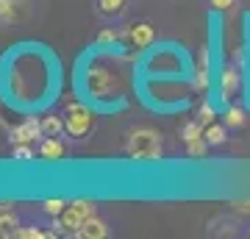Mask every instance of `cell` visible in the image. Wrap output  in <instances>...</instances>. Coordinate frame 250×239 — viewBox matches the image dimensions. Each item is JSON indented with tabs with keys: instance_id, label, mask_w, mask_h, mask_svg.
Listing matches in <instances>:
<instances>
[{
	"instance_id": "6",
	"label": "cell",
	"mask_w": 250,
	"mask_h": 239,
	"mask_svg": "<svg viewBox=\"0 0 250 239\" xmlns=\"http://www.w3.org/2000/svg\"><path fill=\"white\" fill-rule=\"evenodd\" d=\"M125 39L134 44L136 50H142V47H150L153 39H156V31H153L150 22H134V25H128L125 28Z\"/></svg>"
},
{
	"instance_id": "19",
	"label": "cell",
	"mask_w": 250,
	"mask_h": 239,
	"mask_svg": "<svg viewBox=\"0 0 250 239\" xmlns=\"http://www.w3.org/2000/svg\"><path fill=\"white\" fill-rule=\"evenodd\" d=\"M14 159H20V161H31V159H34V151H31L28 145H17V148H14Z\"/></svg>"
},
{
	"instance_id": "8",
	"label": "cell",
	"mask_w": 250,
	"mask_h": 239,
	"mask_svg": "<svg viewBox=\"0 0 250 239\" xmlns=\"http://www.w3.org/2000/svg\"><path fill=\"white\" fill-rule=\"evenodd\" d=\"M28 14V0H0V20L3 22H20Z\"/></svg>"
},
{
	"instance_id": "17",
	"label": "cell",
	"mask_w": 250,
	"mask_h": 239,
	"mask_svg": "<svg viewBox=\"0 0 250 239\" xmlns=\"http://www.w3.org/2000/svg\"><path fill=\"white\" fill-rule=\"evenodd\" d=\"M42 209H45V214H50V217H59V214L67 209V200H62V197H47L45 203H42Z\"/></svg>"
},
{
	"instance_id": "2",
	"label": "cell",
	"mask_w": 250,
	"mask_h": 239,
	"mask_svg": "<svg viewBox=\"0 0 250 239\" xmlns=\"http://www.w3.org/2000/svg\"><path fill=\"white\" fill-rule=\"evenodd\" d=\"M128 156L136 161H153L161 156V136L153 128H136L128 133Z\"/></svg>"
},
{
	"instance_id": "10",
	"label": "cell",
	"mask_w": 250,
	"mask_h": 239,
	"mask_svg": "<svg viewBox=\"0 0 250 239\" xmlns=\"http://www.w3.org/2000/svg\"><path fill=\"white\" fill-rule=\"evenodd\" d=\"M64 153H67V148H64V142L59 136H42V145H39V156L42 159L56 161V159H62Z\"/></svg>"
},
{
	"instance_id": "23",
	"label": "cell",
	"mask_w": 250,
	"mask_h": 239,
	"mask_svg": "<svg viewBox=\"0 0 250 239\" xmlns=\"http://www.w3.org/2000/svg\"><path fill=\"white\" fill-rule=\"evenodd\" d=\"M233 209L242 214H250V200H239V203H233Z\"/></svg>"
},
{
	"instance_id": "18",
	"label": "cell",
	"mask_w": 250,
	"mask_h": 239,
	"mask_svg": "<svg viewBox=\"0 0 250 239\" xmlns=\"http://www.w3.org/2000/svg\"><path fill=\"white\" fill-rule=\"evenodd\" d=\"M197 120H200L203 125H211L214 123V109L208 106V103H203V106L197 109Z\"/></svg>"
},
{
	"instance_id": "1",
	"label": "cell",
	"mask_w": 250,
	"mask_h": 239,
	"mask_svg": "<svg viewBox=\"0 0 250 239\" xmlns=\"http://www.w3.org/2000/svg\"><path fill=\"white\" fill-rule=\"evenodd\" d=\"M83 84H86V92H89L95 100H108L123 92V78L120 72L106 67V64H89L86 72H83Z\"/></svg>"
},
{
	"instance_id": "16",
	"label": "cell",
	"mask_w": 250,
	"mask_h": 239,
	"mask_svg": "<svg viewBox=\"0 0 250 239\" xmlns=\"http://www.w3.org/2000/svg\"><path fill=\"white\" fill-rule=\"evenodd\" d=\"M225 125H231V128H239V125H245V109L239 106H231L228 111H225Z\"/></svg>"
},
{
	"instance_id": "3",
	"label": "cell",
	"mask_w": 250,
	"mask_h": 239,
	"mask_svg": "<svg viewBox=\"0 0 250 239\" xmlns=\"http://www.w3.org/2000/svg\"><path fill=\"white\" fill-rule=\"evenodd\" d=\"M95 200H72V203H67V209H64L59 217H56V228L62 231V234H75V231L83 225V220H89V217H95Z\"/></svg>"
},
{
	"instance_id": "15",
	"label": "cell",
	"mask_w": 250,
	"mask_h": 239,
	"mask_svg": "<svg viewBox=\"0 0 250 239\" xmlns=\"http://www.w3.org/2000/svg\"><path fill=\"white\" fill-rule=\"evenodd\" d=\"M203 136H206L208 145H223V142H225V128H223V125H217V123H211V125H206Z\"/></svg>"
},
{
	"instance_id": "13",
	"label": "cell",
	"mask_w": 250,
	"mask_h": 239,
	"mask_svg": "<svg viewBox=\"0 0 250 239\" xmlns=\"http://www.w3.org/2000/svg\"><path fill=\"white\" fill-rule=\"evenodd\" d=\"M20 220L14 212H0V237H17Z\"/></svg>"
},
{
	"instance_id": "7",
	"label": "cell",
	"mask_w": 250,
	"mask_h": 239,
	"mask_svg": "<svg viewBox=\"0 0 250 239\" xmlns=\"http://www.w3.org/2000/svg\"><path fill=\"white\" fill-rule=\"evenodd\" d=\"M45 133H42V123L34 120V117H28L25 123H20L17 128H11V142H17V145H28V142L34 139H42Z\"/></svg>"
},
{
	"instance_id": "11",
	"label": "cell",
	"mask_w": 250,
	"mask_h": 239,
	"mask_svg": "<svg viewBox=\"0 0 250 239\" xmlns=\"http://www.w3.org/2000/svg\"><path fill=\"white\" fill-rule=\"evenodd\" d=\"M242 78H239V70H233V67H225L223 75H220V92H223V100L233 98L236 95V89H239Z\"/></svg>"
},
{
	"instance_id": "9",
	"label": "cell",
	"mask_w": 250,
	"mask_h": 239,
	"mask_svg": "<svg viewBox=\"0 0 250 239\" xmlns=\"http://www.w3.org/2000/svg\"><path fill=\"white\" fill-rule=\"evenodd\" d=\"M75 237H81V239H106L108 237V225L103 220H98V217H89V220H83V225L75 231Z\"/></svg>"
},
{
	"instance_id": "12",
	"label": "cell",
	"mask_w": 250,
	"mask_h": 239,
	"mask_svg": "<svg viewBox=\"0 0 250 239\" xmlns=\"http://www.w3.org/2000/svg\"><path fill=\"white\" fill-rule=\"evenodd\" d=\"M125 3H128V0H98V14L100 17L114 20L125 11Z\"/></svg>"
},
{
	"instance_id": "22",
	"label": "cell",
	"mask_w": 250,
	"mask_h": 239,
	"mask_svg": "<svg viewBox=\"0 0 250 239\" xmlns=\"http://www.w3.org/2000/svg\"><path fill=\"white\" fill-rule=\"evenodd\" d=\"M233 3H236V0H211V6H214L217 11H228V9H233Z\"/></svg>"
},
{
	"instance_id": "21",
	"label": "cell",
	"mask_w": 250,
	"mask_h": 239,
	"mask_svg": "<svg viewBox=\"0 0 250 239\" xmlns=\"http://www.w3.org/2000/svg\"><path fill=\"white\" fill-rule=\"evenodd\" d=\"M195 87H197V89H206V87H208V70H206V64H203V67H200V70H197Z\"/></svg>"
},
{
	"instance_id": "5",
	"label": "cell",
	"mask_w": 250,
	"mask_h": 239,
	"mask_svg": "<svg viewBox=\"0 0 250 239\" xmlns=\"http://www.w3.org/2000/svg\"><path fill=\"white\" fill-rule=\"evenodd\" d=\"M203 128L206 125L200 123V120H192V123L184 125V131H181V136H184V142H187V151L189 156H203L206 153V136H203Z\"/></svg>"
},
{
	"instance_id": "4",
	"label": "cell",
	"mask_w": 250,
	"mask_h": 239,
	"mask_svg": "<svg viewBox=\"0 0 250 239\" xmlns=\"http://www.w3.org/2000/svg\"><path fill=\"white\" fill-rule=\"evenodd\" d=\"M92 128H95V111L89 106H83V103H70L67 111H64V131L75 136V139H81Z\"/></svg>"
},
{
	"instance_id": "14",
	"label": "cell",
	"mask_w": 250,
	"mask_h": 239,
	"mask_svg": "<svg viewBox=\"0 0 250 239\" xmlns=\"http://www.w3.org/2000/svg\"><path fill=\"white\" fill-rule=\"evenodd\" d=\"M39 123H42V133H45V136H59V133L64 131V120L62 117H56V114L42 117Z\"/></svg>"
},
{
	"instance_id": "20",
	"label": "cell",
	"mask_w": 250,
	"mask_h": 239,
	"mask_svg": "<svg viewBox=\"0 0 250 239\" xmlns=\"http://www.w3.org/2000/svg\"><path fill=\"white\" fill-rule=\"evenodd\" d=\"M117 39H120V34H117V31H111V28L98 34V44H108V42H117Z\"/></svg>"
},
{
	"instance_id": "24",
	"label": "cell",
	"mask_w": 250,
	"mask_h": 239,
	"mask_svg": "<svg viewBox=\"0 0 250 239\" xmlns=\"http://www.w3.org/2000/svg\"><path fill=\"white\" fill-rule=\"evenodd\" d=\"M0 212H11V203H9V200H3V203H0Z\"/></svg>"
}]
</instances>
